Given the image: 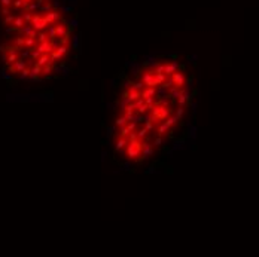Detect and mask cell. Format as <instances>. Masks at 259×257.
Wrapping results in <instances>:
<instances>
[{"label": "cell", "mask_w": 259, "mask_h": 257, "mask_svg": "<svg viewBox=\"0 0 259 257\" xmlns=\"http://www.w3.org/2000/svg\"><path fill=\"white\" fill-rule=\"evenodd\" d=\"M142 146H143V141H140L139 138L128 140L125 146V158L128 161H139V158L142 155Z\"/></svg>", "instance_id": "1"}, {"label": "cell", "mask_w": 259, "mask_h": 257, "mask_svg": "<svg viewBox=\"0 0 259 257\" xmlns=\"http://www.w3.org/2000/svg\"><path fill=\"white\" fill-rule=\"evenodd\" d=\"M67 54H68V45H67V43H61V45L57 48V49L52 51V54H51V60H52V61H60V60H63V57H64V55H67Z\"/></svg>", "instance_id": "2"}, {"label": "cell", "mask_w": 259, "mask_h": 257, "mask_svg": "<svg viewBox=\"0 0 259 257\" xmlns=\"http://www.w3.org/2000/svg\"><path fill=\"white\" fill-rule=\"evenodd\" d=\"M171 79H173V85L179 89H182L185 86V83H186V76H185V73L180 71V70L174 71V73L171 75Z\"/></svg>", "instance_id": "3"}, {"label": "cell", "mask_w": 259, "mask_h": 257, "mask_svg": "<svg viewBox=\"0 0 259 257\" xmlns=\"http://www.w3.org/2000/svg\"><path fill=\"white\" fill-rule=\"evenodd\" d=\"M142 82L144 83V86H155L157 88V82H155V71L153 70H146L143 71L142 76Z\"/></svg>", "instance_id": "4"}, {"label": "cell", "mask_w": 259, "mask_h": 257, "mask_svg": "<svg viewBox=\"0 0 259 257\" xmlns=\"http://www.w3.org/2000/svg\"><path fill=\"white\" fill-rule=\"evenodd\" d=\"M26 67H28L27 61L24 60V58H18L14 64H11V68H9V70H11L12 73H21Z\"/></svg>", "instance_id": "5"}, {"label": "cell", "mask_w": 259, "mask_h": 257, "mask_svg": "<svg viewBox=\"0 0 259 257\" xmlns=\"http://www.w3.org/2000/svg\"><path fill=\"white\" fill-rule=\"evenodd\" d=\"M153 155V144H149V143H144L142 146V155L139 158V161H143V159H148Z\"/></svg>", "instance_id": "6"}, {"label": "cell", "mask_w": 259, "mask_h": 257, "mask_svg": "<svg viewBox=\"0 0 259 257\" xmlns=\"http://www.w3.org/2000/svg\"><path fill=\"white\" fill-rule=\"evenodd\" d=\"M171 115V110L168 108V106H161L159 104V112H158V116H157V121H165L168 116Z\"/></svg>", "instance_id": "7"}, {"label": "cell", "mask_w": 259, "mask_h": 257, "mask_svg": "<svg viewBox=\"0 0 259 257\" xmlns=\"http://www.w3.org/2000/svg\"><path fill=\"white\" fill-rule=\"evenodd\" d=\"M177 70H179L177 62H165V64H164V75L168 76V77H170L174 71H177Z\"/></svg>", "instance_id": "8"}, {"label": "cell", "mask_w": 259, "mask_h": 257, "mask_svg": "<svg viewBox=\"0 0 259 257\" xmlns=\"http://www.w3.org/2000/svg\"><path fill=\"white\" fill-rule=\"evenodd\" d=\"M127 143H128V138H127V137L118 135V138L115 140V150L116 152H121L122 149H125Z\"/></svg>", "instance_id": "9"}, {"label": "cell", "mask_w": 259, "mask_h": 257, "mask_svg": "<svg viewBox=\"0 0 259 257\" xmlns=\"http://www.w3.org/2000/svg\"><path fill=\"white\" fill-rule=\"evenodd\" d=\"M191 97H189V94L186 92V91H182V94L177 97V104L180 106V107H185V104L188 103V100H189Z\"/></svg>", "instance_id": "10"}, {"label": "cell", "mask_w": 259, "mask_h": 257, "mask_svg": "<svg viewBox=\"0 0 259 257\" xmlns=\"http://www.w3.org/2000/svg\"><path fill=\"white\" fill-rule=\"evenodd\" d=\"M157 94V88L155 86H144V89L142 91V97L148 98V97H153Z\"/></svg>", "instance_id": "11"}, {"label": "cell", "mask_w": 259, "mask_h": 257, "mask_svg": "<svg viewBox=\"0 0 259 257\" xmlns=\"http://www.w3.org/2000/svg\"><path fill=\"white\" fill-rule=\"evenodd\" d=\"M168 129H170V126L165 123V122H162L159 126L157 128V132H158V135H161V137H165L167 135V132H168Z\"/></svg>", "instance_id": "12"}, {"label": "cell", "mask_w": 259, "mask_h": 257, "mask_svg": "<svg viewBox=\"0 0 259 257\" xmlns=\"http://www.w3.org/2000/svg\"><path fill=\"white\" fill-rule=\"evenodd\" d=\"M139 97H142V91H136V89H128V100H130V101H136Z\"/></svg>", "instance_id": "13"}, {"label": "cell", "mask_w": 259, "mask_h": 257, "mask_svg": "<svg viewBox=\"0 0 259 257\" xmlns=\"http://www.w3.org/2000/svg\"><path fill=\"white\" fill-rule=\"evenodd\" d=\"M153 71H155V70H153ZM167 77H168V76H165L164 73H155V82H157L158 86H159V85H162L164 82L167 80Z\"/></svg>", "instance_id": "14"}, {"label": "cell", "mask_w": 259, "mask_h": 257, "mask_svg": "<svg viewBox=\"0 0 259 257\" xmlns=\"http://www.w3.org/2000/svg\"><path fill=\"white\" fill-rule=\"evenodd\" d=\"M177 121H179V117H177L176 115H174V116H171V115H170V116H168V117H167V119H165L164 122H165V123H167V125H168V126L171 128V126H174V125L177 123Z\"/></svg>", "instance_id": "15"}, {"label": "cell", "mask_w": 259, "mask_h": 257, "mask_svg": "<svg viewBox=\"0 0 259 257\" xmlns=\"http://www.w3.org/2000/svg\"><path fill=\"white\" fill-rule=\"evenodd\" d=\"M128 89H136V91H143L144 89V83L143 82H137V83H131L128 86Z\"/></svg>", "instance_id": "16"}, {"label": "cell", "mask_w": 259, "mask_h": 257, "mask_svg": "<svg viewBox=\"0 0 259 257\" xmlns=\"http://www.w3.org/2000/svg\"><path fill=\"white\" fill-rule=\"evenodd\" d=\"M136 104H134V101H131V103H128L125 107L122 108V112H130V113H134L136 112Z\"/></svg>", "instance_id": "17"}, {"label": "cell", "mask_w": 259, "mask_h": 257, "mask_svg": "<svg viewBox=\"0 0 259 257\" xmlns=\"http://www.w3.org/2000/svg\"><path fill=\"white\" fill-rule=\"evenodd\" d=\"M136 110H137V113H139V115H142V116H143L144 113L148 112V110H150V107L148 106V104H142V106H139V107H137Z\"/></svg>", "instance_id": "18"}, {"label": "cell", "mask_w": 259, "mask_h": 257, "mask_svg": "<svg viewBox=\"0 0 259 257\" xmlns=\"http://www.w3.org/2000/svg\"><path fill=\"white\" fill-rule=\"evenodd\" d=\"M182 91H183V88L179 89V88H176V86H174V88H171V89H170V95L173 97V98H176V100H177V97H179L180 94H182Z\"/></svg>", "instance_id": "19"}, {"label": "cell", "mask_w": 259, "mask_h": 257, "mask_svg": "<svg viewBox=\"0 0 259 257\" xmlns=\"http://www.w3.org/2000/svg\"><path fill=\"white\" fill-rule=\"evenodd\" d=\"M115 123L118 125V126H119V128H122V126H125V125H127L128 122L125 121V117H124V116H119V117H116Z\"/></svg>", "instance_id": "20"}, {"label": "cell", "mask_w": 259, "mask_h": 257, "mask_svg": "<svg viewBox=\"0 0 259 257\" xmlns=\"http://www.w3.org/2000/svg\"><path fill=\"white\" fill-rule=\"evenodd\" d=\"M124 117H125V121L127 122H131V121H134L136 119V115L134 113H130V112H124Z\"/></svg>", "instance_id": "21"}, {"label": "cell", "mask_w": 259, "mask_h": 257, "mask_svg": "<svg viewBox=\"0 0 259 257\" xmlns=\"http://www.w3.org/2000/svg\"><path fill=\"white\" fill-rule=\"evenodd\" d=\"M146 134H148V129L146 128L139 129V131H137V138H139V140H143L144 137H146Z\"/></svg>", "instance_id": "22"}, {"label": "cell", "mask_w": 259, "mask_h": 257, "mask_svg": "<svg viewBox=\"0 0 259 257\" xmlns=\"http://www.w3.org/2000/svg\"><path fill=\"white\" fill-rule=\"evenodd\" d=\"M164 144V137L158 135L155 140H153V147H159V146H162Z\"/></svg>", "instance_id": "23"}, {"label": "cell", "mask_w": 259, "mask_h": 257, "mask_svg": "<svg viewBox=\"0 0 259 257\" xmlns=\"http://www.w3.org/2000/svg\"><path fill=\"white\" fill-rule=\"evenodd\" d=\"M144 104H148L149 107H152V106L155 104V101H153V97H148V98H144Z\"/></svg>", "instance_id": "24"}, {"label": "cell", "mask_w": 259, "mask_h": 257, "mask_svg": "<svg viewBox=\"0 0 259 257\" xmlns=\"http://www.w3.org/2000/svg\"><path fill=\"white\" fill-rule=\"evenodd\" d=\"M152 122H153V119H152V117H150V119H148V122H146V126H144V128L148 129V131H150V129L153 128V123H152Z\"/></svg>", "instance_id": "25"}, {"label": "cell", "mask_w": 259, "mask_h": 257, "mask_svg": "<svg viewBox=\"0 0 259 257\" xmlns=\"http://www.w3.org/2000/svg\"><path fill=\"white\" fill-rule=\"evenodd\" d=\"M183 107H180V106H179L177 107V110H176V116H177L179 119H182V116H183Z\"/></svg>", "instance_id": "26"}, {"label": "cell", "mask_w": 259, "mask_h": 257, "mask_svg": "<svg viewBox=\"0 0 259 257\" xmlns=\"http://www.w3.org/2000/svg\"><path fill=\"white\" fill-rule=\"evenodd\" d=\"M134 104H136V107H139V106H142V104H144V98L143 97H139L136 101H134Z\"/></svg>", "instance_id": "27"}, {"label": "cell", "mask_w": 259, "mask_h": 257, "mask_svg": "<svg viewBox=\"0 0 259 257\" xmlns=\"http://www.w3.org/2000/svg\"><path fill=\"white\" fill-rule=\"evenodd\" d=\"M155 73H164V64H158L155 67Z\"/></svg>", "instance_id": "28"}, {"label": "cell", "mask_w": 259, "mask_h": 257, "mask_svg": "<svg viewBox=\"0 0 259 257\" xmlns=\"http://www.w3.org/2000/svg\"><path fill=\"white\" fill-rule=\"evenodd\" d=\"M128 103H131V101L128 100V98H122V101H121V107L124 108L125 106H127V104H128Z\"/></svg>", "instance_id": "29"}, {"label": "cell", "mask_w": 259, "mask_h": 257, "mask_svg": "<svg viewBox=\"0 0 259 257\" xmlns=\"http://www.w3.org/2000/svg\"><path fill=\"white\" fill-rule=\"evenodd\" d=\"M159 104H161V106H168V100H167V98H162V100L159 101Z\"/></svg>", "instance_id": "30"}, {"label": "cell", "mask_w": 259, "mask_h": 257, "mask_svg": "<svg viewBox=\"0 0 259 257\" xmlns=\"http://www.w3.org/2000/svg\"><path fill=\"white\" fill-rule=\"evenodd\" d=\"M122 97H124V98H128V91H125V92L122 94Z\"/></svg>", "instance_id": "31"}]
</instances>
